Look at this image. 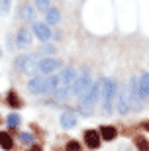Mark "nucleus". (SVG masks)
I'll list each match as a JSON object with an SVG mask.
<instances>
[{
  "label": "nucleus",
  "instance_id": "9b49d317",
  "mask_svg": "<svg viewBox=\"0 0 149 151\" xmlns=\"http://www.w3.org/2000/svg\"><path fill=\"white\" fill-rule=\"evenodd\" d=\"M100 141H102V137H100V134L96 129H86L84 132V143H86L89 149H98Z\"/></svg>",
  "mask_w": 149,
  "mask_h": 151
},
{
  "label": "nucleus",
  "instance_id": "a211bd4d",
  "mask_svg": "<svg viewBox=\"0 0 149 151\" xmlns=\"http://www.w3.org/2000/svg\"><path fill=\"white\" fill-rule=\"evenodd\" d=\"M45 20H47V24L55 26V24H59V20H61V12L57 10V8H49L47 14H45Z\"/></svg>",
  "mask_w": 149,
  "mask_h": 151
},
{
  "label": "nucleus",
  "instance_id": "4468645a",
  "mask_svg": "<svg viewBox=\"0 0 149 151\" xmlns=\"http://www.w3.org/2000/svg\"><path fill=\"white\" fill-rule=\"evenodd\" d=\"M139 94H141V100H149V73H143L139 77Z\"/></svg>",
  "mask_w": 149,
  "mask_h": 151
},
{
  "label": "nucleus",
  "instance_id": "9d476101",
  "mask_svg": "<svg viewBox=\"0 0 149 151\" xmlns=\"http://www.w3.org/2000/svg\"><path fill=\"white\" fill-rule=\"evenodd\" d=\"M30 45H32V32L28 28H22L16 34V47L18 49H26Z\"/></svg>",
  "mask_w": 149,
  "mask_h": 151
},
{
  "label": "nucleus",
  "instance_id": "7ed1b4c3",
  "mask_svg": "<svg viewBox=\"0 0 149 151\" xmlns=\"http://www.w3.org/2000/svg\"><path fill=\"white\" fill-rule=\"evenodd\" d=\"M43 57L39 55V53H30V55H20L14 61V69L20 71L24 75H35L39 73V61H41Z\"/></svg>",
  "mask_w": 149,
  "mask_h": 151
},
{
  "label": "nucleus",
  "instance_id": "393cba45",
  "mask_svg": "<svg viewBox=\"0 0 149 151\" xmlns=\"http://www.w3.org/2000/svg\"><path fill=\"white\" fill-rule=\"evenodd\" d=\"M45 55H51V53H55V47L53 45H43V49H41Z\"/></svg>",
  "mask_w": 149,
  "mask_h": 151
},
{
  "label": "nucleus",
  "instance_id": "cd10ccee",
  "mask_svg": "<svg viewBox=\"0 0 149 151\" xmlns=\"http://www.w3.org/2000/svg\"><path fill=\"white\" fill-rule=\"evenodd\" d=\"M0 55H2V51H0Z\"/></svg>",
  "mask_w": 149,
  "mask_h": 151
},
{
  "label": "nucleus",
  "instance_id": "f3484780",
  "mask_svg": "<svg viewBox=\"0 0 149 151\" xmlns=\"http://www.w3.org/2000/svg\"><path fill=\"white\" fill-rule=\"evenodd\" d=\"M0 147H2L4 151L14 149V141H12V137H10L8 132H0Z\"/></svg>",
  "mask_w": 149,
  "mask_h": 151
},
{
  "label": "nucleus",
  "instance_id": "2eb2a0df",
  "mask_svg": "<svg viewBox=\"0 0 149 151\" xmlns=\"http://www.w3.org/2000/svg\"><path fill=\"white\" fill-rule=\"evenodd\" d=\"M6 102L10 104V108H16V110L24 106V102L20 100V96H18V92H16V90H10V92L6 94Z\"/></svg>",
  "mask_w": 149,
  "mask_h": 151
},
{
  "label": "nucleus",
  "instance_id": "b1692460",
  "mask_svg": "<svg viewBox=\"0 0 149 151\" xmlns=\"http://www.w3.org/2000/svg\"><path fill=\"white\" fill-rule=\"evenodd\" d=\"M10 12V0H2L0 2V14H8Z\"/></svg>",
  "mask_w": 149,
  "mask_h": 151
},
{
  "label": "nucleus",
  "instance_id": "f257e3e1",
  "mask_svg": "<svg viewBox=\"0 0 149 151\" xmlns=\"http://www.w3.org/2000/svg\"><path fill=\"white\" fill-rule=\"evenodd\" d=\"M102 96V83H92V86H90L86 92H84L83 96H81V100H78V112H81V116L89 118L90 114H92L94 110V104L98 102V98Z\"/></svg>",
  "mask_w": 149,
  "mask_h": 151
},
{
  "label": "nucleus",
  "instance_id": "20e7f679",
  "mask_svg": "<svg viewBox=\"0 0 149 151\" xmlns=\"http://www.w3.org/2000/svg\"><path fill=\"white\" fill-rule=\"evenodd\" d=\"M132 96H130V90L127 86H120L118 88V96H116V110L122 114V116H126V114L132 112Z\"/></svg>",
  "mask_w": 149,
  "mask_h": 151
},
{
  "label": "nucleus",
  "instance_id": "aec40b11",
  "mask_svg": "<svg viewBox=\"0 0 149 151\" xmlns=\"http://www.w3.org/2000/svg\"><path fill=\"white\" fill-rule=\"evenodd\" d=\"M135 147L139 151H149V141L145 137H135Z\"/></svg>",
  "mask_w": 149,
  "mask_h": 151
},
{
  "label": "nucleus",
  "instance_id": "6e6552de",
  "mask_svg": "<svg viewBox=\"0 0 149 151\" xmlns=\"http://www.w3.org/2000/svg\"><path fill=\"white\" fill-rule=\"evenodd\" d=\"M61 65H63V63H61L59 59H55V57H43V59L39 61V73L49 75V73H53V71H57Z\"/></svg>",
  "mask_w": 149,
  "mask_h": 151
},
{
  "label": "nucleus",
  "instance_id": "4be33fe9",
  "mask_svg": "<svg viewBox=\"0 0 149 151\" xmlns=\"http://www.w3.org/2000/svg\"><path fill=\"white\" fill-rule=\"evenodd\" d=\"M20 141L26 143V145H33V135L30 134V132H22V134H20Z\"/></svg>",
  "mask_w": 149,
  "mask_h": 151
},
{
  "label": "nucleus",
  "instance_id": "5701e85b",
  "mask_svg": "<svg viewBox=\"0 0 149 151\" xmlns=\"http://www.w3.org/2000/svg\"><path fill=\"white\" fill-rule=\"evenodd\" d=\"M35 4H37V8L41 12L47 14V10H49V0H35Z\"/></svg>",
  "mask_w": 149,
  "mask_h": 151
},
{
  "label": "nucleus",
  "instance_id": "ddd939ff",
  "mask_svg": "<svg viewBox=\"0 0 149 151\" xmlns=\"http://www.w3.org/2000/svg\"><path fill=\"white\" fill-rule=\"evenodd\" d=\"M98 134H100V137H102L104 141H114L118 137V129L114 128V126H100Z\"/></svg>",
  "mask_w": 149,
  "mask_h": 151
},
{
  "label": "nucleus",
  "instance_id": "bb28decb",
  "mask_svg": "<svg viewBox=\"0 0 149 151\" xmlns=\"http://www.w3.org/2000/svg\"><path fill=\"white\" fill-rule=\"evenodd\" d=\"M141 128H143L145 132H149V122H143V124H141Z\"/></svg>",
  "mask_w": 149,
  "mask_h": 151
},
{
  "label": "nucleus",
  "instance_id": "1a4fd4ad",
  "mask_svg": "<svg viewBox=\"0 0 149 151\" xmlns=\"http://www.w3.org/2000/svg\"><path fill=\"white\" fill-rule=\"evenodd\" d=\"M33 34H35V37H37L41 43L49 41V37L53 35L51 29H49V24H41V22H33Z\"/></svg>",
  "mask_w": 149,
  "mask_h": 151
},
{
  "label": "nucleus",
  "instance_id": "dca6fc26",
  "mask_svg": "<svg viewBox=\"0 0 149 151\" xmlns=\"http://www.w3.org/2000/svg\"><path fill=\"white\" fill-rule=\"evenodd\" d=\"M18 16L22 18V20H26V22H33V18H35V14H33V8H32V4H24L22 8H20V12H18Z\"/></svg>",
  "mask_w": 149,
  "mask_h": 151
},
{
  "label": "nucleus",
  "instance_id": "a878e982",
  "mask_svg": "<svg viewBox=\"0 0 149 151\" xmlns=\"http://www.w3.org/2000/svg\"><path fill=\"white\" fill-rule=\"evenodd\" d=\"M30 151H43V149H41V145H37V143H33V145H32V149H30Z\"/></svg>",
  "mask_w": 149,
  "mask_h": 151
},
{
  "label": "nucleus",
  "instance_id": "412c9836",
  "mask_svg": "<svg viewBox=\"0 0 149 151\" xmlns=\"http://www.w3.org/2000/svg\"><path fill=\"white\" fill-rule=\"evenodd\" d=\"M65 151H83V147H81V143L77 139H71V141H67Z\"/></svg>",
  "mask_w": 149,
  "mask_h": 151
},
{
  "label": "nucleus",
  "instance_id": "423d86ee",
  "mask_svg": "<svg viewBox=\"0 0 149 151\" xmlns=\"http://www.w3.org/2000/svg\"><path fill=\"white\" fill-rule=\"evenodd\" d=\"M59 78H61V88L59 90L71 92L73 84H75V81H77V73H75V69H73V67H67V69H63V71H61Z\"/></svg>",
  "mask_w": 149,
  "mask_h": 151
},
{
  "label": "nucleus",
  "instance_id": "39448f33",
  "mask_svg": "<svg viewBox=\"0 0 149 151\" xmlns=\"http://www.w3.org/2000/svg\"><path fill=\"white\" fill-rule=\"evenodd\" d=\"M92 86V81H90V73H89V69H83L81 71V75L77 77V81H75V84H73V88L71 92L73 94H77V96H83L86 90Z\"/></svg>",
  "mask_w": 149,
  "mask_h": 151
},
{
  "label": "nucleus",
  "instance_id": "6ab92c4d",
  "mask_svg": "<svg viewBox=\"0 0 149 151\" xmlns=\"http://www.w3.org/2000/svg\"><path fill=\"white\" fill-rule=\"evenodd\" d=\"M20 122H22V120H20V116H18V114H8V118H6V124H8L10 128H18V126H20Z\"/></svg>",
  "mask_w": 149,
  "mask_h": 151
},
{
  "label": "nucleus",
  "instance_id": "0eeeda50",
  "mask_svg": "<svg viewBox=\"0 0 149 151\" xmlns=\"http://www.w3.org/2000/svg\"><path fill=\"white\" fill-rule=\"evenodd\" d=\"M28 90L32 94H47V77H32V81H28Z\"/></svg>",
  "mask_w": 149,
  "mask_h": 151
},
{
  "label": "nucleus",
  "instance_id": "f03ea898",
  "mask_svg": "<svg viewBox=\"0 0 149 151\" xmlns=\"http://www.w3.org/2000/svg\"><path fill=\"white\" fill-rule=\"evenodd\" d=\"M118 88L120 84L114 81V78H104L102 81V108H104L106 114H112L114 106H116V96H118Z\"/></svg>",
  "mask_w": 149,
  "mask_h": 151
},
{
  "label": "nucleus",
  "instance_id": "f8f14e48",
  "mask_svg": "<svg viewBox=\"0 0 149 151\" xmlns=\"http://www.w3.org/2000/svg\"><path fill=\"white\" fill-rule=\"evenodd\" d=\"M59 122L65 129H73L77 126V114L73 112V110H65V112L59 116Z\"/></svg>",
  "mask_w": 149,
  "mask_h": 151
},
{
  "label": "nucleus",
  "instance_id": "c85d7f7f",
  "mask_svg": "<svg viewBox=\"0 0 149 151\" xmlns=\"http://www.w3.org/2000/svg\"><path fill=\"white\" fill-rule=\"evenodd\" d=\"M0 122H2V118H0Z\"/></svg>",
  "mask_w": 149,
  "mask_h": 151
}]
</instances>
